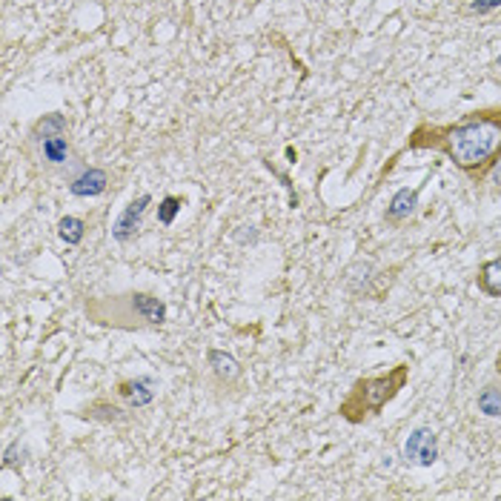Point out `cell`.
Returning a JSON list of instances; mask_svg holds the SVG:
<instances>
[{"instance_id": "6da1fadb", "label": "cell", "mask_w": 501, "mask_h": 501, "mask_svg": "<svg viewBox=\"0 0 501 501\" xmlns=\"http://www.w3.org/2000/svg\"><path fill=\"white\" fill-rule=\"evenodd\" d=\"M407 149L441 152L473 184H485L501 158V106H481L453 123H419Z\"/></svg>"}, {"instance_id": "5bb4252c", "label": "cell", "mask_w": 501, "mask_h": 501, "mask_svg": "<svg viewBox=\"0 0 501 501\" xmlns=\"http://www.w3.org/2000/svg\"><path fill=\"white\" fill-rule=\"evenodd\" d=\"M476 407H478V413L481 416H487V419H501V384L490 381L478 390V396H476Z\"/></svg>"}, {"instance_id": "7c38bea8", "label": "cell", "mask_w": 501, "mask_h": 501, "mask_svg": "<svg viewBox=\"0 0 501 501\" xmlns=\"http://www.w3.org/2000/svg\"><path fill=\"white\" fill-rule=\"evenodd\" d=\"M476 286H478L481 295H487V298H501V249H498V255H493V258H487V261L478 264V270H476Z\"/></svg>"}, {"instance_id": "d6986e66", "label": "cell", "mask_w": 501, "mask_h": 501, "mask_svg": "<svg viewBox=\"0 0 501 501\" xmlns=\"http://www.w3.org/2000/svg\"><path fill=\"white\" fill-rule=\"evenodd\" d=\"M493 367H496V375L501 379V350H498V355H496V364H493Z\"/></svg>"}, {"instance_id": "ba28073f", "label": "cell", "mask_w": 501, "mask_h": 501, "mask_svg": "<svg viewBox=\"0 0 501 501\" xmlns=\"http://www.w3.org/2000/svg\"><path fill=\"white\" fill-rule=\"evenodd\" d=\"M207 364H209V372H212V379L224 384V387H236L241 381V375H244V367L241 361L232 352L226 350H218V347H207Z\"/></svg>"}, {"instance_id": "277c9868", "label": "cell", "mask_w": 501, "mask_h": 501, "mask_svg": "<svg viewBox=\"0 0 501 501\" xmlns=\"http://www.w3.org/2000/svg\"><path fill=\"white\" fill-rule=\"evenodd\" d=\"M149 207H152V195H149V192H140L138 198H132L127 207H123L120 215L112 221V241L120 244V246L132 244V241L140 236L143 218H147Z\"/></svg>"}, {"instance_id": "9c48e42d", "label": "cell", "mask_w": 501, "mask_h": 501, "mask_svg": "<svg viewBox=\"0 0 501 501\" xmlns=\"http://www.w3.org/2000/svg\"><path fill=\"white\" fill-rule=\"evenodd\" d=\"M419 198H421V187H401L399 192H392V198L387 204V212H384V221L390 226H401L404 221H409L419 209Z\"/></svg>"}, {"instance_id": "4fadbf2b", "label": "cell", "mask_w": 501, "mask_h": 501, "mask_svg": "<svg viewBox=\"0 0 501 501\" xmlns=\"http://www.w3.org/2000/svg\"><path fill=\"white\" fill-rule=\"evenodd\" d=\"M55 135H69V120L61 112H49V115L38 118L32 123V130H29V138L34 143H41L46 138H55Z\"/></svg>"}, {"instance_id": "3957f363", "label": "cell", "mask_w": 501, "mask_h": 501, "mask_svg": "<svg viewBox=\"0 0 501 501\" xmlns=\"http://www.w3.org/2000/svg\"><path fill=\"white\" fill-rule=\"evenodd\" d=\"M407 384H409V364L404 361L379 375H361V379L352 381L350 392L338 404V416L352 427L367 424L372 419H379L387 409V404L396 401Z\"/></svg>"}, {"instance_id": "5b68a950", "label": "cell", "mask_w": 501, "mask_h": 501, "mask_svg": "<svg viewBox=\"0 0 501 501\" xmlns=\"http://www.w3.org/2000/svg\"><path fill=\"white\" fill-rule=\"evenodd\" d=\"M401 456L407 464L413 467H433L441 456V447H438V433L433 427H416L409 429V436L404 438L401 447Z\"/></svg>"}, {"instance_id": "ac0fdd59", "label": "cell", "mask_w": 501, "mask_h": 501, "mask_svg": "<svg viewBox=\"0 0 501 501\" xmlns=\"http://www.w3.org/2000/svg\"><path fill=\"white\" fill-rule=\"evenodd\" d=\"M487 178L496 184V189H501V158H498V164L490 169V175H487Z\"/></svg>"}, {"instance_id": "52a82bcc", "label": "cell", "mask_w": 501, "mask_h": 501, "mask_svg": "<svg viewBox=\"0 0 501 501\" xmlns=\"http://www.w3.org/2000/svg\"><path fill=\"white\" fill-rule=\"evenodd\" d=\"M110 189V172L103 167H81L78 175L69 178V195L75 198H98Z\"/></svg>"}, {"instance_id": "8fae6325", "label": "cell", "mask_w": 501, "mask_h": 501, "mask_svg": "<svg viewBox=\"0 0 501 501\" xmlns=\"http://www.w3.org/2000/svg\"><path fill=\"white\" fill-rule=\"evenodd\" d=\"M41 147V160L46 167H69V164H75V152H72V143L66 135H55V138H46L38 143Z\"/></svg>"}, {"instance_id": "9a60e30c", "label": "cell", "mask_w": 501, "mask_h": 501, "mask_svg": "<svg viewBox=\"0 0 501 501\" xmlns=\"http://www.w3.org/2000/svg\"><path fill=\"white\" fill-rule=\"evenodd\" d=\"M58 238L66 246H81L86 238V221L78 218V215H63V218L58 221Z\"/></svg>"}, {"instance_id": "ffe728a7", "label": "cell", "mask_w": 501, "mask_h": 501, "mask_svg": "<svg viewBox=\"0 0 501 501\" xmlns=\"http://www.w3.org/2000/svg\"><path fill=\"white\" fill-rule=\"evenodd\" d=\"M493 63H496V66H501V55H498V58H496V61H493Z\"/></svg>"}, {"instance_id": "7a4b0ae2", "label": "cell", "mask_w": 501, "mask_h": 501, "mask_svg": "<svg viewBox=\"0 0 501 501\" xmlns=\"http://www.w3.org/2000/svg\"><path fill=\"white\" fill-rule=\"evenodd\" d=\"M83 315L92 327L118 332H138L164 327L169 318L167 301L147 290H123L112 295H95L83 301Z\"/></svg>"}, {"instance_id": "2e32d148", "label": "cell", "mask_w": 501, "mask_h": 501, "mask_svg": "<svg viewBox=\"0 0 501 501\" xmlns=\"http://www.w3.org/2000/svg\"><path fill=\"white\" fill-rule=\"evenodd\" d=\"M184 204H187V198H181V195H164L160 204H158V224L160 226H172L178 215H181Z\"/></svg>"}, {"instance_id": "30bf717a", "label": "cell", "mask_w": 501, "mask_h": 501, "mask_svg": "<svg viewBox=\"0 0 501 501\" xmlns=\"http://www.w3.org/2000/svg\"><path fill=\"white\" fill-rule=\"evenodd\" d=\"M78 419H86V421H101V424H127L132 419L130 413V407L127 404H115L110 399H95V401H89L83 404L78 413Z\"/></svg>"}, {"instance_id": "8992f818", "label": "cell", "mask_w": 501, "mask_h": 501, "mask_svg": "<svg viewBox=\"0 0 501 501\" xmlns=\"http://www.w3.org/2000/svg\"><path fill=\"white\" fill-rule=\"evenodd\" d=\"M115 392L130 409H143L158 399V381L152 379V375H135V379L118 381Z\"/></svg>"}, {"instance_id": "e0dca14e", "label": "cell", "mask_w": 501, "mask_h": 501, "mask_svg": "<svg viewBox=\"0 0 501 501\" xmlns=\"http://www.w3.org/2000/svg\"><path fill=\"white\" fill-rule=\"evenodd\" d=\"M496 9H501V0H470L473 14H490Z\"/></svg>"}]
</instances>
